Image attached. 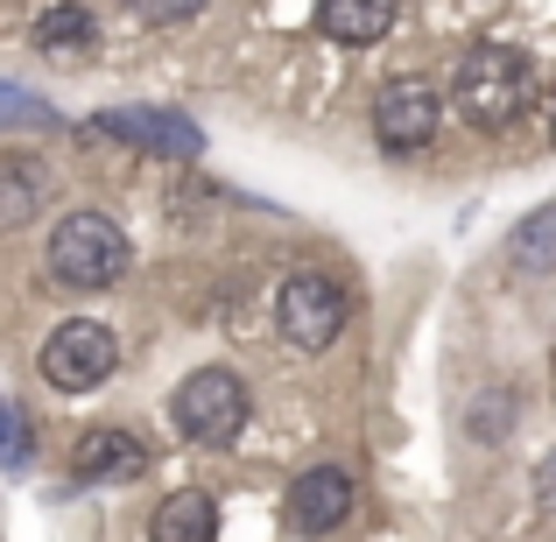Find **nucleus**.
I'll return each instance as SVG.
<instances>
[{
  "label": "nucleus",
  "mask_w": 556,
  "mask_h": 542,
  "mask_svg": "<svg viewBox=\"0 0 556 542\" xmlns=\"http://www.w3.org/2000/svg\"><path fill=\"white\" fill-rule=\"evenodd\" d=\"M451 99H458V113L479 135H501V127H515L521 113H529L535 64L515 42H472V50L458 56V71H451Z\"/></svg>",
  "instance_id": "obj_1"
},
{
  "label": "nucleus",
  "mask_w": 556,
  "mask_h": 542,
  "mask_svg": "<svg viewBox=\"0 0 556 542\" xmlns=\"http://www.w3.org/2000/svg\"><path fill=\"white\" fill-rule=\"evenodd\" d=\"M127 268H135V240L121 232V218H106V212L56 218V232H50V282L56 289L99 297V289H113Z\"/></svg>",
  "instance_id": "obj_2"
},
{
  "label": "nucleus",
  "mask_w": 556,
  "mask_h": 542,
  "mask_svg": "<svg viewBox=\"0 0 556 542\" xmlns=\"http://www.w3.org/2000/svg\"><path fill=\"white\" fill-rule=\"evenodd\" d=\"M247 380L232 374V366H190V374L177 380V394H169V423H177L184 444L198 451H218L232 444V437L247 430Z\"/></svg>",
  "instance_id": "obj_3"
},
{
  "label": "nucleus",
  "mask_w": 556,
  "mask_h": 542,
  "mask_svg": "<svg viewBox=\"0 0 556 542\" xmlns=\"http://www.w3.org/2000/svg\"><path fill=\"white\" fill-rule=\"evenodd\" d=\"M345 317H353V303H345V289L325 268H296L282 282V297H275V325H282V339L296 353H331Z\"/></svg>",
  "instance_id": "obj_4"
},
{
  "label": "nucleus",
  "mask_w": 556,
  "mask_h": 542,
  "mask_svg": "<svg viewBox=\"0 0 556 542\" xmlns=\"http://www.w3.org/2000/svg\"><path fill=\"white\" fill-rule=\"evenodd\" d=\"M113 366H121V339H113L99 317H71V325H56L50 339H42V380L64 388V394L106 388Z\"/></svg>",
  "instance_id": "obj_5"
},
{
  "label": "nucleus",
  "mask_w": 556,
  "mask_h": 542,
  "mask_svg": "<svg viewBox=\"0 0 556 542\" xmlns=\"http://www.w3.org/2000/svg\"><path fill=\"white\" fill-rule=\"evenodd\" d=\"M437 121H444V99H437L430 78H388L374 92V135H380V149H394V155L430 149Z\"/></svg>",
  "instance_id": "obj_6"
},
{
  "label": "nucleus",
  "mask_w": 556,
  "mask_h": 542,
  "mask_svg": "<svg viewBox=\"0 0 556 542\" xmlns=\"http://www.w3.org/2000/svg\"><path fill=\"white\" fill-rule=\"evenodd\" d=\"M71 472H78L85 487H135V479L149 472V444H141L135 430H121V423H99V430H85L78 444H71Z\"/></svg>",
  "instance_id": "obj_7"
},
{
  "label": "nucleus",
  "mask_w": 556,
  "mask_h": 542,
  "mask_svg": "<svg viewBox=\"0 0 556 542\" xmlns=\"http://www.w3.org/2000/svg\"><path fill=\"white\" fill-rule=\"evenodd\" d=\"M353 515V472L345 465H311L289 479V529L296 535H331Z\"/></svg>",
  "instance_id": "obj_8"
},
{
  "label": "nucleus",
  "mask_w": 556,
  "mask_h": 542,
  "mask_svg": "<svg viewBox=\"0 0 556 542\" xmlns=\"http://www.w3.org/2000/svg\"><path fill=\"white\" fill-rule=\"evenodd\" d=\"M92 135H113L127 149H149V155H198V127L184 113H163V106H113L92 121Z\"/></svg>",
  "instance_id": "obj_9"
},
{
  "label": "nucleus",
  "mask_w": 556,
  "mask_h": 542,
  "mask_svg": "<svg viewBox=\"0 0 556 542\" xmlns=\"http://www.w3.org/2000/svg\"><path fill=\"white\" fill-rule=\"evenodd\" d=\"M50 198H56V177L42 155H28V149L0 155V232H22Z\"/></svg>",
  "instance_id": "obj_10"
},
{
  "label": "nucleus",
  "mask_w": 556,
  "mask_h": 542,
  "mask_svg": "<svg viewBox=\"0 0 556 542\" xmlns=\"http://www.w3.org/2000/svg\"><path fill=\"white\" fill-rule=\"evenodd\" d=\"M394 22H402V0H317V36L345 42V50H367Z\"/></svg>",
  "instance_id": "obj_11"
},
{
  "label": "nucleus",
  "mask_w": 556,
  "mask_h": 542,
  "mask_svg": "<svg viewBox=\"0 0 556 542\" xmlns=\"http://www.w3.org/2000/svg\"><path fill=\"white\" fill-rule=\"evenodd\" d=\"M149 542H218V501L198 493V487L169 493V501L149 515Z\"/></svg>",
  "instance_id": "obj_12"
},
{
  "label": "nucleus",
  "mask_w": 556,
  "mask_h": 542,
  "mask_svg": "<svg viewBox=\"0 0 556 542\" xmlns=\"http://www.w3.org/2000/svg\"><path fill=\"white\" fill-rule=\"evenodd\" d=\"M507 268L515 275H556V204H535L507 232Z\"/></svg>",
  "instance_id": "obj_13"
},
{
  "label": "nucleus",
  "mask_w": 556,
  "mask_h": 542,
  "mask_svg": "<svg viewBox=\"0 0 556 542\" xmlns=\"http://www.w3.org/2000/svg\"><path fill=\"white\" fill-rule=\"evenodd\" d=\"M92 42V14L85 8H50L36 22V50H85Z\"/></svg>",
  "instance_id": "obj_14"
},
{
  "label": "nucleus",
  "mask_w": 556,
  "mask_h": 542,
  "mask_svg": "<svg viewBox=\"0 0 556 542\" xmlns=\"http://www.w3.org/2000/svg\"><path fill=\"white\" fill-rule=\"evenodd\" d=\"M515 430V394H486V402L472 408V437L479 444H493V437Z\"/></svg>",
  "instance_id": "obj_15"
},
{
  "label": "nucleus",
  "mask_w": 556,
  "mask_h": 542,
  "mask_svg": "<svg viewBox=\"0 0 556 542\" xmlns=\"http://www.w3.org/2000/svg\"><path fill=\"white\" fill-rule=\"evenodd\" d=\"M0 465H28V423H22V408L8 402V394H0Z\"/></svg>",
  "instance_id": "obj_16"
},
{
  "label": "nucleus",
  "mask_w": 556,
  "mask_h": 542,
  "mask_svg": "<svg viewBox=\"0 0 556 542\" xmlns=\"http://www.w3.org/2000/svg\"><path fill=\"white\" fill-rule=\"evenodd\" d=\"M127 8H135L149 28H177L190 14H204V0H127Z\"/></svg>",
  "instance_id": "obj_17"
},
{
  "label": "nucleus",
  "mask_w": 556,
  "mask_h": 542,
  "mask_svg": "<svg viewBox=\"0 0 556 542\" xmlns=\"http://www.w3.org/2000/svg\"><path fill=\"white\" fill-rule=\"evenodd\" d=\"M0 121H42V127H50L56 113H50V106H36V99H22L14 85H0Z\"/></svg>",
  "instance_id": "obj_18"
},
{
  "label": "nucleus",
  "mask_w": 556,
  "mask_h": 542,
  "mask_svg": "<svg viewBox=\"0 0 556 542\" xmlns=\"http://www.w3.org/2000/svg\"><path fill=\"white\" fill-rule=\"evenodd\" d=\"M535 493H543V501L556 507V451H549V458H543V465H535Z\"/></svg>",
  "instance_id": "obj_19"
},
{
  "label": "nucleus",
  "mask_w": 556,
  "mask_h": 542,
  "mask_svg": "<svg viewBox=\"0 0 556 542\" xmlns=\"http://www.w3.org/2000/svg\"><path fill=\"white\" fill-rule=\"evenodd\" d=\"M549 135H556V121H549Z\"/></svg>",
  "instance_id": "obj_20"
}]
</instances>
